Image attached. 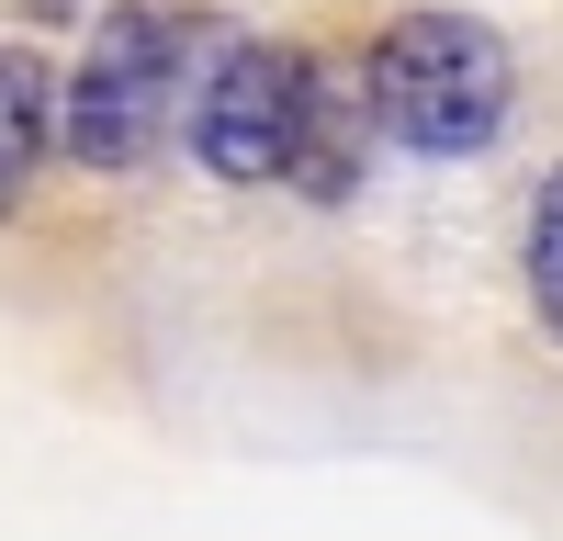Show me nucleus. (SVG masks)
Instances as JSON below:
<instances>
[{
	"label": "nucleus",
	"instance_id": "obj_1",
	"mask_svg": "<svg viewBox=\"0 0 563 541\" xmlns=\"http://www.w3.org/2000/svg\"><path fill=\"white\" fill-rule=\"evenodd\" d=\"M192 45H203V12L192 0H113L90 23L79 68H68V102H57V147L79 169H135L169 135V113L192 102Z\"/></svg>",
	"mask_w": 563,
	"mask_h": 541
},
{
	"label": "nucleus",
	"instance_id": "obj_2",
	"mask_svg": "<svg viewBox=\"0 0 563 541\" xmlns=\"http://www.w3.org/2000/svg\"><path fill=\"white\" fill-rule=\"evenodd\" d=\"M361 79H372L384 135L417 147V158H474V147H496L507 102H519V68H507L496 23H474V12H395L384 34H372Z\"/></svg>",
	"mask_w": 563,
	"mask_h": 541
},
{
	"label": "nucleus",
	"instance_id": "obj_3",
	"mask_svg": "<svg viewBox=\"0 0 563 541\" xmlns=\"http://www.w3.org/2000/svg\"><path fill=\"white\" fill-rule=\"evenodd\" d=\"M305 90H316V57H294L271 34H214V57L192 68V102H180V135L214 180H294Z\"/></svg>",
	"mask_w": 563,
	"mask_h": 541
},
{
	"label": "nucleus",
	"instance_id": "obj_4",
	"mask_svg": "<svg viewBox=\"0 0 563 541\" xmlns=\"http://www.w3.org/2000/svg\"><path fill=\"white\" fill-rule=\"evenodd\" d=\"M372 79H339V68H316V90H305V158H294V180L316 203H350L361 192V147H372Z\"/></svg>",
	"mask_w": 563,
	"mask_h": 541
},
{
	"label": "nucleus",
	"instance_id": "obj_5",
	"mask_svg": "<svg viewBox=\"0 0 563 541\" xmlns=\"http://www.w3.org/2000/svg\"><path fill=\"white\" fill-rule=\"evenodd\" d=\"M57 102L68 90L45 79V57H23V45H0V214H23L45 147H57Z\"/></svg>",
	"mask_w": 563,
	"mask_h": 541
},
{
	"label": "nucleus",
	"instance_id": "obj_6",
	"mask_svg": "<svg viewBox=\"0 0 563 541\" xmlns=\"http://www.w3.org/2000/svg\"><path fill=\"white\" fill-rule=\"evenodd\" d=\"M530 316H541V339H563V169H541V192H530Z\"/></svg>",
	"mask_w": 563,
	"mask_h": 541
}]
</instances>
